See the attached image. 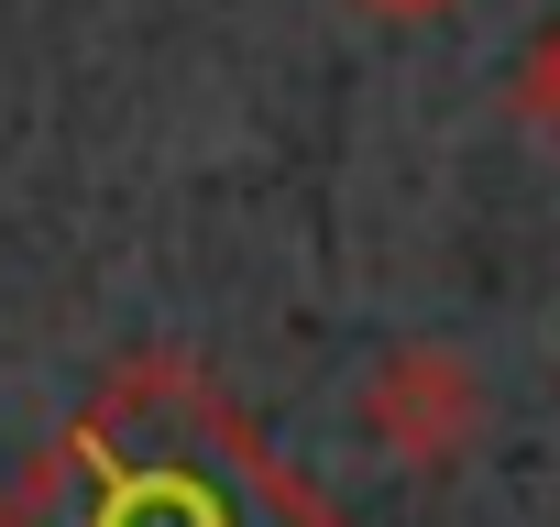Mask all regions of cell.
I'll list each match as a JSON object with an SVG mask.
<instances>
[{
	"label": "cell",
	"mask_w": 560,
	"mask_h": 527,
	"mask_svg": "<svg viewBox=\"0 0 560 527\" xmlns=\"http://www.w3.org/2000/svg\"><path fill=\"white\" fill-rule=\"evenodd\" d=\"M0 527H341L198 352H132L0 483Z\"/></svg>",
	"instance_id": "6da1fadb"
},
{
	"label": "cell",
	"mask_w": 560,
	"mask_h": 527,
	"mask_svg": "<svg viewBox=\"0 0 560 527\" xmlns=\"http://www.w3.org/2000/svg\"><path fill=\"white\" fill-rule=\"evenodd\" d=\"M352 418H363V440H374L396 472H451V461H472V440H483V374H472L451 341H396V352L363 374Z\"/></svg>",
	"instance_id": "7a4b0ae2"
},
{
	"label": "cell",
	"mask_w": 560,
	"mask_h": 527,
	"mask_svg": "<svg viewBox=\"0 0 560 527\" xmlns=\"http://www.w3.org/2000/svg\"><path fill=\"white\" fill-rule=\"evenodd\" d=\"M505 99H516V121H527V132H549V143H560V23H549V34L516 56Z\"/></svg>",
	"instance_id": "3957f363"
},
{
	"label": "cell",
	"mask_w": 560,
	"mask_h": 527,
	"mask_svg": "<svg viewBox=\"0 0 560 527\" xmlns=\"http://www.w3.org/2000/svg\"><path fill=\"white\" fill-rule=\"evenodd\" d=\"M363 12H374V23H440L451 0H363Z\"/></svg>",
	"instance_id": "277c9868"
}]
</instances>
